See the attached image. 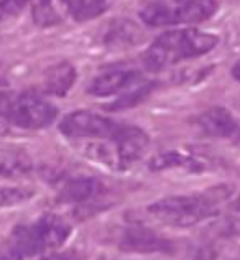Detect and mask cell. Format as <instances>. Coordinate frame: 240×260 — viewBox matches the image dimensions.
Segmentation results:
<instances>
[{"instance_id": "2e32d148", "label": "cell", "mask_w": 240, "mask_h": 260, "mask_svg": "<svg viewBox=\"0 0 240 260\" xmlns=\"http://www.w3.org/2000/svg\"><path fill=\"white\" fill-rule=\"evenodd\" d=\"M35 189L25 186H0V208H13L30 201Z\"/></svg>"}, {"instance_id": "3957f363", "label": "cell", "mask_w": 240, "mask_h": 260, "mask_svg": "<svg viewBox=\"0 0 240 260\" xmlns=\"http://www.w3.org/2000/svg\"><path fill=\"white\" fill-rule=\"evenodd\" d=\"M150 217L171 228H193L217 213V200L209 194L168 196L147 208Z\"/></svg>"}, {"instance_id": "e0dca14e", "label": "cell", "mask_w": 240, "mask_h": 260, "mask_svg": "<svg viewBox=\"0 0 240 260\" xmlns=\"http://www.w3.org/2000/svg\"><path fill=\"white\" fill-rule=\"evenodd\" d=\"M33 20L40 26H53L61 23V17L54 12L51 0H35V5H33Z\"/></svg>"}, {"instance_id": "9c48e42d", "label": "cell", "mask_w": 240, "mask_h": 260, "mask_svg": "<svg viewBox=\"0 0 240 260\" xmlns=\"http://www.w3.org/2000/svg\"><path fill=\"white\" fill-rule=\"evenodd\" d=\"M197 125L205 135L229 139L234 137L238 130V122L234 114L224 107H212L205 111L197 119Z\"/></svg>"}, {"instance_id": "7a4b0ae2", "label": "cell", "mask_w": 240, "mask_h": 260, "mask_svg": "<svg viewBox=\"0 0 240 260\" xmlns=\"http://www.w3.org/2000/svg\"><path fill=\"white\" fill-rule=\"evenodd\" d=\"M71 236L70 224L56 216H43L30 224L13 229L0 260H28L58 249Z\"/></svg>"}, {"instance_id": "d6986e66", "label": "cell", "mask_w": 240, "mask_h": 260, "mask_svg": "<svg viewBox=\"0 0 240 260\" xmlns=\"http://www.w3.org/2000/svg\"><path fill=\"white\" fill-rule=\"evenodd\" d=\"M43 260H81L79 257H76L74 254H66V252H58V254H51L45 257Z\"/></svg>"}, {"instance_id": "30bf717a", "label": "cell", "mask_w": 240, "mask_h": 260, "mask_svg": "<svg viewBox=\"0 0 240 260\" xmlns=\"http://www.w3.org/2000/svg\"><path fill=\"white\" fill-rule=\"evenodd\" d=\"M102 191H104V186L99 180L89 176H78L67 180L61 186L58 201L64 204H82L97 198Z\"/></svg>"}, {"instance_id": "8992f818", "label": "cell", "mask_w": 240, "mask_h": 260, "mask_svg": "<svg viewBox=\"0 0 240 260\" xmlns=\"http://www.w3.org/2000/svg\"><path fill=\"white\" fill-rule=\"evenodd\" d=\"M125 124L91 112L76 111L59 122L61 134L78 140H114L120 135Z\"/></svg>"}, {"instance_id": "9a60e30c", "label": "cell", "mask_w": 240, "mask_h": 260, "mask_svg": "<svg viewBox=\"0 0 240 260\" xmlns=\"http://www.w3.org/2000/svg\"><path fill=\"white\" fill-rule=\"evenodd\" d=\"M156 83L153 81L142 79L139 84H135L133 87H130L128 91L122 92L117 99H115L111 106H107V111H123V109H130L133 106H139L142 101H145L150 92L153 91Z\"/></svg>"}, {"instance_id": "6da1fadb", "label": "cell", "mask_w": 240, "mask_h": 260, "mask_svg": "<svg viewBox=\"0 0 240 260\" xmlns=\"http://www.w3.org/2000/svg\"><path fill=\"white\" fill-rule=\"evenodd\" d=\"M219 38L197 28L171 30L160 35L143 53V64L148 71L158 73L166 68L193 59L216 48Z\"/></svg>"}, {"instance_id": "277c9868", "label": "cell", "mask_w": 240, "mask_h": 260, "mask_svg": "<svg viewBox=\"0 0 240 260\" xmlns=\"http://www.w3.org/2000/svg\"><path fill=\"white\" fill-rule=\"evenodd\" d=\"M216 0H145L140 18L150 26L201 23L216 15Z\"/></svg>"}, {"instance_id": "4fadbf2b", "label": "cell", "mask_w": 240, "mask_h": 260, "mask_svg": "<svg viewBox=\"0 0 240 260\" xmlns=\"http://www.w3.org/2000/svg\"><path fill=\"white\" fill-rule=\"evenodd\" d=\"M142 42L143 31L128 20L114 22L104 35V43L111 50H127V48L139 46Z\"/></svg>"}, {"instance_id": "ffe728a7", "label": "cell", "mask_w": 240, "mask_h": 260, "mask_svg": "<svg viewBox=\"0 0 240 260\" xmlns=\"http://www.w3.org/2000/svg\"><path fill=\"white\" fill-rule=\"evenodd\" d=\"M0 84H4V76L0 74Z\"/></svg>"}, {"instance_id": "8fae6325", "label": "cell", "mask_w": 240, "mask_h": 260, "mask_svg": "<svg viewBox=\"0 0 240 260\" xmlns=\"http://www.w3.org/2000/svg\"><path fill=\"white\" fill-rule=\"evenodd\" d=\"M76 70L71 63H59L48 68L41 83V92L48 95L63 98L76 83Z\"/></svg>"}, {"instance_id": "5bb4252c", "label": "cell", "mask_w": 240, "mask_h": 260, "mask_svg": "<svg viewBox=\"0 0 240 260\" xmlns=\"http://www.w3.org/2000/svg\"><path fill=\"white\" fill-rule=\"evenodd\" d=\"M67 13L76 22H89L107 10L109 0H61Z\"/></svg>"}, {"instance_id": "ac0fdd59", "label": "cell", "mask_w": 240, "mask_h": 260, "mask_svg": "<svg viewBox=\"0 0 240 260\" xmlns=\"http://www.w3.org/2000/svg\"><path fill=\"white\" fill-rule=\"evenodd\" d=\"M33 0H0V22L18 15Z\"/></svg>"}, {"instance_id": "ba28073f", "label": "cell", "mask_w": 240, "mask_h": 260, "mask_svg": "<svg viewBox=\"0 0 240 260\" xmlns=\"http://www.w3.org/2000/svg\"><path fill=\"white\" fill-rule=\"evenodd\" d=\"M142 79V74L135 70H111L94 78L87 87V92L91 95H95V98L122 94L135 84H139Z\"/></svg>"}, {"instance_id": "5b68a950", "label": "cell", "mask_w": 240, "mask_h": 260, "mask_svg": "<svg viewBox=\"0 0 240 260\" xmlns=\"http://www.w3.org/2000/svg\"><path fill=\"white\" fill-rule=\"evenodd\" d=\"M0 117L15 127L38 130L56 120L58 109L35 92H2Z\"/></svg>"}, {"instance_id": "52a82bcc", "label": "cell", "mask_w": 240, "mask_h": 260, "mask_svg": "<svg viewBox=\"0 0 240 260\" xmlns=\"http://www.w3.org/2000/svg\"><path fill=\"white\" fill-rule=\"evenodd\" d=\"M119 247L123 252L135 254H173L175 245L169 239L161 237L147 228H128L120 237Z\"/></svg>"}, {"instance_id": "7c38bea8", "label": "cell", "mask_w": 240, "mask_h": 260, "mask_svg": "<svg viewBox=\"0 0 240 260\" xmlns=\"http://www.w3.org/2000/svg\"><path fill=\"white\" fill-rule=\"evenodd\" d=\"M148 168L152 172H164V170L181 168L189 173H202L205 170V163L197 158V156L181 152V150H169V152L153 156L148 163Z\"/></svg>"}]
</instances>
